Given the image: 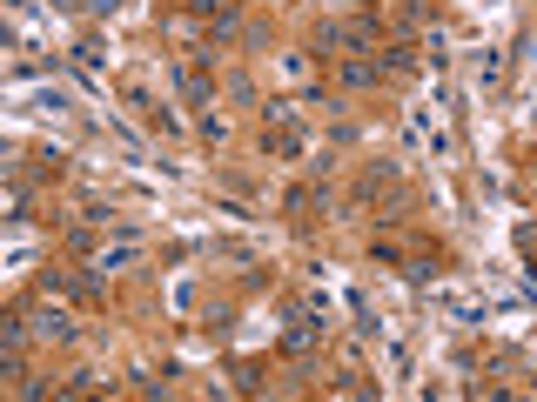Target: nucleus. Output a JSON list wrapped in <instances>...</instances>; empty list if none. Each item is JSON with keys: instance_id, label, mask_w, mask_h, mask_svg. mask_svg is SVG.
<instances>
[{"instance_id": "f257e3e1", "label": "nucleus", "mask_w": 537, "mask_h": 402, "mask_svg": "<svg viewBox=\"0 0 537 402\" xmlns=\"http://www.w3.org/2000/svg\"><path fill=\"white\" fill-rule=\"evenodd\" d=\"M188 7H201V14H209V7H222V0H188Z\"/></svg>"}]
</instances>
